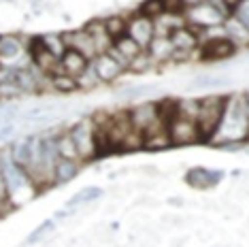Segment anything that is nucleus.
<instances>
[{
  "label": "nucleus",
  "mask_w": 249,
  "mask_h": 247,
  "mask_svg": "<svg viewBox=\"0 0 249 247\" xmlns=\"http://www.w3.org/2000/svg\"><path fill=\"white\" fill-rule=\"evenodd\" d=\"M226 106H228V96L226 94H209L205 98H198L196 126L200 143H209L215 139L219 126H222Z\"/></svg>",
  "instance_id": "nucleus-1"
},
{
  "label": "nucleus",
  "mask_w": 249,
  "mask_h": 247,
  "mask_svg": "<svg viewBox=\"0 0 249 247\" xmlns=\"http://www.w3.org/2000/svg\"><path fill=\"white\" fill-rule=\"evenodd\" d=\"M166 132H168V139H171V145H175V147H185V145L200 143L196 117L181 111L179 106H177V113L166 124Z\"/></svg>",
  "instance_id": "nucleus-2"
},
{
  "label": "nucleus",
  "mask_w": 249,
  "mask_h": 247,
  "mask_svg": "<svg viewBox=\"0 0 249 247\" xmlns=\"http://www.w3.org/2000/svg\"><path fill=\"white\" fill-rule=\"evenodd\" d=\"M69 134H71L72 141H75V147H77L81 164L98 158L96 132H94V124H92L89 117H83V120H79V122L72 124V126H69Z\"/></svg>",
  "instance_id": "nucleus-3"
},
{
  "label": "nucleus",
  "mask_w": 249,
  "mask_h": 247,
  "mask_svg": "<svg viewBox=\"0 0 249 247\" xmlns=\"http://www.w3.org/2000/svg\"><path fill=\"white\" fill-rule=\"evenodd\" d=\"M185 24L196 28L198 32H205V30H215V28H222L226 15L222 13V9L215 7L211 2H200L192 9H185L183 13Z\"/></svg>",
  "instance_id": "nucleus-4"
},
{
  "label": "nucleus",
  "mask_w": 249,
  "mask_h": 247,
  "mask_svg": "<svg viewBox=\"0 0 249 247\" xmlns=\"http://www.w3.org/2000/svg\"><path fill=\"white\" fill-rule=\"evenodd\" d=\"M130 115V124H132L134 132L145 137L147 132L156 130V128L166 126V122L158 113V103H141L137 106H130L128 109Z\"/></svg>",
  "instance_id": "nucleus-5"
},
{
  "label": "nucleus",
  "mask_w": 249,
  "mask_h": 247,
  "mask_svg": "<svg viewBox=\"0 0 249 247\" xmlns=\"http://www.w3.org/2000/svg\"><path fill=\"white\" fill-rule=\"evenodd\" d=\"M239 49L234 47V43L230 38L222 36H209V38H202L200 45H198V55H200L202 62H222V60H228L232 58Z\"/></svg>",
  "instance_id": "nucleus-6"
},
{
  "label": "nucleus",
  "mask_w": 249,
  "mask_h": 247,
  "mask_svg": "<svg viewBox=\"0 0 249 247\" xmlns=\"http://www.w3.org/2000/svg\"><path fill=\"white\" fill-rule=\"evenodd\" d=\"M126 35L132 38L143 52H147V47H149L151 41H154V36H156L154 19L145 18V15H141V13H134L132 18H128Z\"/></svg>",
  "instance_id": "nucleus-7"
},
{
  "label": "nucleus",
  "mask_w": 249,
  "mask_h": 247,
  "mask_svg": "<svg viewBox=\"0 0 249 247\" xmlns=\"http://www.w3.org/2000/svg\"><path fill=\"white\" fill-rule=\"evenodd\" d=\"M166 38H168V43H171L173 52L196 53L198 52V45H200V41H202V32H198L196 28L183 24V26L175 28V30Z\"/></svg>",
  "instance_id": "nucleus-8"
},
{
  "label": "nucleus",
  "mask_w": 249,
  "mask_h": 247,
  "mask_svg": "<svg viewBox=\"0 0 249 247\" xmlns=\"http://www.w3.org/2000/svg\"><path fill=\"white\" fill-rule=\"evenodd\" d=\"M89 66H92V71L96 72V77L103 81V86H105V83H115L124 75V72H126V69H124V66L115 58H113L109 52H107V53H98L92 62H89Z\"/></svg>",
  "instance_id": "nucleus-9"
},
{
  "label": "nucleus",
  "mask_w": 249,
  "mask_h": 247,
  "mask_svg": "<svg viewBox=\"0 0 249 247\" xmlns=\"http://www.w3.org/2000/svg\"><path fill=\"white\" fill-rule=\"evenodd\" d=\"M62 35V41H64L66 49H75L83 55L86 60L92 62L96 55H98V49L92 41V36L88 35L86 28H79V30H69V32H60Z\"/></svg>",
  "instance_id": "nucleus-10"
},
{
  "label": "nucleus",
  "mask_w": 249,
  "mask_h": 247,
  "mask_svg": "<svg viewBox=\"0 0 249 247\" xmlns=\"http://www.w3.org/2000/svg\"><path fill=\"white\" fill-rule=\"evenodd\" d=\"M222 171H211V168L205 166H194L185 173V183L194 190H209L215 188L219 181H222Z\"/></svg>",
  "instance_id": "nucleus-11"
},
{
  "label": "nucleus",
  "mask_w": 249,
  "mask_h": 247,
  "mask_svg": "<svg viewBox=\"0 0 249 247\" xmlns=\"http://www.w3.org/2000/svg\"><path fill=\"white\" fill-rule=\"evenodd\" d=\"M222 30H224V36L230 38L234 43L236 49L241 47H249V28H245L236 18H226L224 24H222Z\"/></svg>",
  "instance_id": "nucleus-12"
},
{
  "label": "nucleus",
  "mask_w": 249,
  "mask_h": 247,
  "mask_svg": "<svg viewBox=\"0 0 249 247\" xmlns=\"http://www.w3.org/2000/svg\"><path fill=\"white\" fill-rule=\"evenodd\" d=\"M88 66H89V60H86L79 52H75V49H66V52L60 55V72H66V75L75 77V79Z\"/></svg>",
  "instance_id": "nucleus-13"
},
{
  "label": "nucleus",
  "mask_w": 249,
  "mask_h": 247,
  "mask_svg": "<svg viewBox=\"0 0 249 247\" xmlns=\"http://www.w3.org/2000/svg\"><path fill=\"white\" fill-rule=\"evenodd\" d=\"M53 145H55V154H58V158L81 162L79 160V154H77V147H75V141H72L71 134H69V128H64V130L53 134Z\"/></svg>",
  "instance_id": "nucleus-14"
},
{
  "label": "nucleus",
  "mask_w": 249,
  "mask_h": 247,
  "mask_svg": "<svg viewBox=\"0 0 249 247\" xmlns=\"http://www.w3.org/2000/svg\"><path fill=\"white\" fill-rule=\"evenodd\" d=\"M24 45L15 36H0V64L11 66L24 52Z\"/></svg>",
  "instance_id": "nucleus-15"
},
{
  "label": "nucleus",
  "mask_w": 249,
  "mask_h": 247,
  "mask_svg": "<svg viewBox=\"0 0 249 247\" xmlns=\"http://www.w3.org/2000/svg\"><path fill=\"white\" fill-rule=\"evenodd\" d=\"M79 171H81V162H75V160H58L53 166V185H64L72 181Z\"/></svg>",
  "instance_id": "nucleus-16"
},
{
  "label": "nucleus",
  "mask_w": 249,
  "mask_h": 247,
  "mask_svg": "<svg viewBox=\"0 0 249 247\" xmlns=\"http://www.w3.org/2000/svg\"><path fill=\"white\" fill-rule=\"evenodd\" d=\"M83 28H86L88 35L92 36V41L96 45V49H98V53H107L113 47V41H111V36L107 35L103 19H94V21H89V24H86Z\"/></svg>",
  "instance_id": "nucleus-17"
},
{
  "label": "nucleus",
  "mask_w": 249,
  "mask_h": 247,
  "mask_svg": "<svg viewBox=\"0 0 249 247\" xmlns=\"http://www.w3.org/2000/svg\"><path fill=\"white\" fill-rule=\"evenodd\" d=\"M230 86H232V79L224 75H211V72H200V75H196L190 81V88L194 89H224Z\"/></svg>",
  "instance_id": "nucleus-18"
},
{
  "label": "nucleus",
  "mask_w": 249,
  "mask_h": 247,
  "mask_svg": "<svg viewBox=\"0 0 249 247\" xmlns=\"http://www.w3.org/2000/svg\"><path fill=\"white\" fill-rule=\"evenodd\" d=\"M49 92H55V94H75L79 92L77 88V79L66 72H55V75L49 77Z\"/></svg>",
  "instance_id": "nucleus-19"
},
{
  "label": "nucleus",
  "mask_w": 249,
  "mask_h": 247,
  "mask_svg": "<svg viewBox=\"0 0 249 247\" xmlns=\"http://www.w3.org/2000/svg\"><path fill=\"white\" fill-rule=\"evenodd\" d=\"M103 24H105L107 35L111 36V41H117V38H122L124 35H126L128 18H124V15H111V18L103 19Z\"/></svg>",
  "instance_id": "nucleus-20"
},
{
  "label": "nucleus",
  "mask_w": 249,
  "mask_h": 247,
  "mask_svg": "<svg viewBox=\"0 0 249 247\" xmlns=\"http://www.w3.org/2000/svg\"><path fill=\"white\" fill-rule=\"evenodd\" d=\"M103 196V188H96V185H92V188H83L81 192H77L72 198H69V207H81V205H88L92 203V200L100 198Z\"/></svg>",
  "instance_id": "nucleus-21"
},
{
  "label": "nucleus",
  "mask_w": 249,
  "mask_h": 247,
  "mask_svg": "<svg viewBox=\"0 0 249 247\" xmlns=\"http://www.w3.org/2000/svg\"><path fill=\"white\" fill-rule=\"evenodd\" d=\"M100 86H103V81L96 77V72L92 71V66H88V69L77 77V88L81 89V92H92V89L100 88Z\"/></svg>",
  "instance_id": "nucleus-22"
},
{
  "label": "nucleus",
  "mask_w": 249,
  "mask_h": 247,
  "mask_svg": "<svg viewBox=\"0 0 249 247\" xmlns=\"http://www.w3.org/2000/svg\"><path fill=\"white\" fill-rule=\"evenodd\" d=\"M41 41H43L45 47L55 55V58H60V55L66 52V45H64V41H62V35H43Z\"/></svg>",
  "instance_id": "nucleus-23"
},
{
  "label": "nucleus",
  "mask_w": 249,
  "mask_h": 247,
  "mask_svg": "<svg viewBox=\"0 0 249 247\" xmlns=\"http://www.w3.org/2000/svg\"><path fill=\"white\" fill-rule=\"evenodd\" d=\"M137 13L145 15V18H149V19H158L160 15H164V9H162L160 0H143V4L139 7Z\"/></svg>",
  "instance_id": "nucleus-24"
},
{
  "label": "nucleus",
  "mask_w": 249,
  "mask_h": 247,
  "mask_svg": "<svg viewBox=\"0 0 249 247\" xmlns=\"http://www.w3.org/2000/svg\"><path fill=\"white\" fill-rule=\"evenodd\" d=\"M53 226H55V220H45L41 226H36L35 230H32L30 234H28V239H26V245H35L36 241H41L45 234H49L53 230Z\"/></svg>",
  "instance_id": "nucleus-25"
},
{
  "label": "nucleus",
  "mask_w": 249,
  "mask_h": 247,
  "mask_svg": "<svg viewBox=\"0 0 249 247\" xmlns=\"http://www.w3.org/2000/svg\"><path fill=\"white\" fill-rule=\"evenodd\" d=\"M164 13L168 15H183L185 13V4L183 0H160Z\"/></svg>",
  "instance_id": "nucleus-26"
},
{
  "label": "nucleus",
  "mask_w": 249,
  "mask_h": 247,
  "mask_svg": "<svg viewBox=\"0 0 249 247\" xmlns=\"http://www.w3.org/2000/svg\"><path fill=\"white\" fill-rule=\"evenodd\" d=\"M241 4H243V0H219V9H222V13L226 15V18L234 15Z\"/></svg>",
  "instance_id": "nucleus-27"
},
{
  "label": "nucleus",
  "mask_w": 249,
  "mask_h": 247,
  "mask_svg": "<svg viewBox=\"0 0 249 247\" xmlns=\"http://www.w3.org/2000/svg\"><path fill=\"white\" fill-rule=\"evenodd\" d=\"M2 209L9 211L11 205H9V196H7V183H4L2 171H0V215H2Z\"/></svg>",
  "instance_id": "nucleus-28"
},
{
  "label": "nucleus",
  "mask_w": 249,
  "mask_h": 247,
  "mask_svg": "<svg viewBox=\"0 0 249 247\" xmlns=\"http://www.w3.org/2000/svg\"><path fill=\"white\" fill-rule=\"evenodd\" d=\"M200 2H205V0H183L185 9H192V7H196V4H200Z\"/></svg>",
  "instance_id": "nucleus-29"
}]
</instances>
